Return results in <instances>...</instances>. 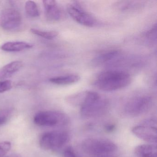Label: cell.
Segmentation results:
<instances>
[{
    "mask_svg": "<svg viewBox=\"0 0 157 157\" xmlns=\"http://www.w3.org/2000/svg\"><path fill=\"white\" fill-rule=\"evenodd\" d=\"M67 10L71 17L79 24L87 27H91L95 24L94 18L78 5L68 4Z\"/></svg>",
    "mask_w": 157,
    "mask_h": 157,
    "instance_id": "obj_9",
    "label": "cell"
},
{
    "mask_svg": "<svg viewBox=\"0 0 157 157\" xmlns=\"http://www.w3.org/2000/svg\"><path fill=\"white\" fill-rule=\"evenodd\" d=\"M79 76L75 74L54 77L49 79L50 82L58 85H68L73 84L78 81Z\"/></svg>",
    "mask_w": 157,
    "mask_h": 157,
    "instance_id": "obj_15",
    "label": "cell"
},
{
    "mask_svg": "<svg viewBox=\"0 0 157 157\" xmlns=\"http://www.w3.org/2000/svg\"><path fill=\"white\" fill-rule=\"evenodd\" d=\"M11 144L10 141H4L0 142V157H4L10 151Z\"/></svg>",
    "mask_w": 157,
    "mask_h": 157,
    "instance_id": "obj_18",
    "label": "cell"
},
{
    "mask_svg": "<svg viewBox=\"0 0 157 157\" xmlns=\"http://www.w3.org/2000/svg\"><path fill=\"white\" fill-rule=\"evenodd\" d=\"M153 100L149 95L136 96L130 99L125 105V113L130 117H138L145 113L152 106Z\"/></svg>",
    "mask_w": 157,
    "mask_h": 157,
    "instance_id": "obj_5",
    "label": "cell"
},
{
    "mask_svg": "<svg viewBox=\"0 0 157 157\" xmlns=\"http://www.w3.org/2000/svg\"><path fill=\"white\" fill-rule=\"evenodd\" d=\"M6 157H21L19 154H13L12 155H10V156H7Z\"/></svg>",
    "mask_w": 157,
    "mask_h": 157,
    "instance_id": "obj_24",
    "label": "cell"
},
{
    "mask_svg": "<svg viewBox=\"0 0 157 157\" xmlns=\"http://www.w3.org/2000/svg\"><path fill=\"white\" fill-rule=\"evenodd\" d=\"M7 121V117L5 116H0V125L4 124Z\"/></svg>",
    "mask_w": 157,
    "mask_h": 157,
    "instance_id": "obj_23",
    "label": "cell"
},
{
    "mask_svg": "<svg viewBox=\"0 0 157 157\" xmlns=\"http://www.w3.org/2000/svg\"><path fill=\"white\" fill-rule=\"evenodd\" d=\"M154 124V121L149 120L143 124L134 127L131 131L136 136L144 141L156 143L157 141V128Z\"/></svg>",
    "mask_w": 157,
    "mask_h": 157,
    "instance_id": "obj_8",
    "label": "cell"
},
{
    "mask_svg": "<svg viewBox=\"0 0 157 157\" xmlns=\"http://www.w3.org/2000/svg\"><path fill=\"white\" fill-rule=\"evenodd\" d=\"M82 148L89 155L99 156L109 155L116 151V144L110 140L103 138H89L83 140Z\"/></svg>",
    "mask_w": 157,
    "mask_h": 157,
    "instance_id": "obj_3",
    "label": "cell"
},
{
    "mask_svg": "<svg viewBox=\"0 0 157 157\" xmlns=\"http://www.w3.org/2000/svg\"><path fill=\"white\" fill-rule=\"evenodd\" d=\"M35 124L41 126L56 127L66 125L69 122L68 116L56 111H42L34 118Z\"/></svg>",
    "mask_w": 157,
    "mask_h": 157,
    "instance_id": "obj_4",
    "label": "cell"
},
{
    "mask_svg": "<svg viewBox=\"0 0 157 157\" xmlns=\"http://www.w3.org/2000/svg\"><path fill=\"white\" fill-rule=\"evenodd\" d=\"M33 44L24 42H10L2 46V50L7 52H19L33 47Z\"/></svg>",
    "mask_w": 157,
    "mask_h": 157,
    "instance_id": "obj_14",
    "label": "cell"
},
{
    "mask_svg": "<svg viewBox=\"0 0 157 157\" xmlns=\"http://www.w3.org/2000/svg\"><path fill=\"white\" fill-rule=\"evenodd\" d=\"M107 100L95 92H84L81 105V113L84 117H92L104 114L108 110Z\"/></svg>",
    "mask_w": 157,
    "mask_h": 157,
    "instance_id": "obj_2",
    "label": "cell"
},
{
    "mask_svg": "<svg viewBox=\"0 0 157 157\" xmlns=\"http://www.w3.org/2000/svg\"><path fill=\"white\" fill-rule=\"evenodd\" d=\"M115 128V125L114 124H108L105 127V129L108 132H113Z\"/></svg>",
    "mask_w": 157,
    "mask_h": 157,
    "instance_id": "obj_22",
    "label": "cell"
},
{
    "mask_svg": "<svg viewBox=\"0 0 157 157\" xmlns=\"http://www.w3.org/2000/svg\"><path fill=\"white\" fill-rule=\"evenodd\" d=\"M25 10L26 13L31 17H38L40 15L39 10L36 3L32 1H29L25 3Z\"/></svg>",
    "mask_w": 157,
    "mask_h": 157,
    "instance_id": "obj_16",
    "label": "cell"
},
{
    "mask_svg": "<svg viewBox=\"0 0 157 157\" xmlns=\"http://www.w3.org/2000/svg\"><path fill=\"white\" fill-rule=\"evenodd\" d=\"M119 51L116 50L106 51L95 57L93 59L92 63L95 66L103 65L114 59L119 55Z\"/></svg>",
    "mask_w": 157,
    "mask_h": 157,
    "instance_id": "obj_13",
    "label": "cell"
},
{
    "mask_svg": "<svg viewBox=\"0 0 157 157\" xmlns=\"http://www.w3.org/2000/svg\"><path fill=\"white\" fill-rule=\"evenodd\" d=\"M22 18L18 10L6 9L0 13V26L5 30H15L21 24Z\"/></svg>",
    "mask_w": 157,
    "mask_h": 157,
    "instance_id": "obj_7",
    "label": "cell"
},
{
    "mask_svg": "<svg viewBox=\"0 0 157 157\" xmlns=\"http://www.w3.org/2000/svg\"><path fill=\"white\" fill-rule=\"evenodd\" d=\"M31 32L33 34L48 40H51L56 37L59 34L56 31H43L36 29H31Z\"/></svg>",
    "mask_w": 157,
    "mask_h": 157,
    "instance_id": "obj_17",
    "label": "cell"
},
{
    "mask_svg": "<svg viewBox=\"0 0 157 157\" xmlns=\"http://www.w3.org/2000/svg\"><path fill=\"white\" fill-rule=\"evenodd\" d=\"M134 153L138 157H157V147L150 144H141L136 147Z\"/></svg>",
    "mask_w": 157,
    "mask_h": 157,
    "instance_id": "obj_12",
    "label": "cell"
},
{
    "mask_svg": "<svg viewBox=\"0 0 157 157\" xmlns=\"http://www.w3.org/2000/svg\"><path fill=\"white\" fill-rule=\"evenodd\" d=\"M131 76L127 72L110 70L100 73L94 81V85L103 91L111 92L125 88L131 82Z\"/></svg>",
    "mask_w": 157,
    "mask_h": 157,
    "instance_id": "obj_1",
    "label": "cell"
},
{
    "mask_svg": "<svg viewBox=\"0 0 157 157\" xmlns=\"http://www.w3.org/2000/svg\"><path fill=\"white\" fill-rule=\"evenodd\" d=\"M63 157H77L75 152L70 147L67 148L63 152Z\"/></svg>",
    "mask_w": 157,
    "mask_h": 157,
    "instance_id": "obj_21",
    "label": "cell"
},
{
    "mask_svg": "<svg viewBox=\"0 0 157 157\" xmlns=\"http://www.w3.org/2000/svg\"><path fill=\"white\" fill-rule=\"evenodd\" d=\"M43 5L47 18L50 21L56 22L62 18V13L56 2L54 0H44Z\"/></svg>",
    "mask_w": 157,
    "mask_h": 157,
    "instance_id": "obj_10",
    "label": "cell"
},
{
    "mask_svg": "<svg viewBox=\"0 0 157 157\" xmlns=\"http://www.w3.org/2000/svg\"><path fill=\"white\" fill-rule=\"evenodd\" d=\"M23 67L21 61H14L9 63L0 69V79H5L11 77L19 71Z\"/></svg>",
    "mask_w": 157,
    "mask_h": 157,
    "instance_id": "obj_11",
    "label": "cell"
},
{
    "mask_svg": "<svg viewBox=\"0 0 157 157\" xmlns=\"http://www.w3.org/2000/svg\"><path fill=\"white\" fill-rule=\"evenodd\" d=\"M69 138L65 131H55L47 132L41 136L39 144L45 150H56L66 145Z\"/></svg>",
    "mask_w": 157,
    "mask_h": 157,
    "instance_id": "obj_6",
    "label": "cell"
},
{
    "mask_svg": "<svg viewBox=\"0 0 157 157\" xmlns=\"http://www.w3.org/2000/svg\"><path fill=\"white\" fill-rule=\"evenodd\" d=\"M95 157H113V156H111V155H103V156H96Z\"/></svg>",
    "mask_w": 157,
    "mask_h": 157,
    "instance_id": "obj_25",
    "label": "cell"
},
{
    "mask_svg": "<svg viewBox=\"0 0 157 157\" xmlns=\"http://www.w3.org/2000/svg\"><path fill=\"white\" fill-rule=\"evenodd\" d=\"M12 87V82L10 80L0 81V93L5 92L10 90Z\"/></svg>",
    "mask_w": 157,
    "mask_h": 157,
    "instance_id": "obj_20",
    "label": "cell"
},
{
    "mask_svg": "<svg viewBox=\"0 0 157 157\" xmlns=\"http://www.w3.org/2000/svg\"><path fill=\"white\" fill-rule=\"evenodd\" d=\"M146 36L149 42L154 43V41H156V36H157V25L155 24L149 31H148L146 33Z\"/></svg>",
    "mask_w": 157,
    "mask_h": 157,
    "instance_id": "obj_19",
    "label": "cell"
}]
</instances>
